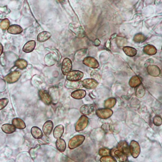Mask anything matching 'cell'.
Instances as JSON below:
<instances>
[{"label": "cell", "mask_w": 162, "mask_h": 162, "mask_svg": "<svg viewBox=\"0 0 162 162\" xmlns=\"http://www.w3.org/2000/svg\"><path fill=\"white\" fill-rule=\"evenodd\" d=\"M36 42H35L34 40H30L28 42L23 46V52L25 53H30L32 52L36 47Z\"/></svg>", "instance_id": "obj_17"}, {"label": "cell", "mask_w": 162, "mask_h": 162, "mask_svg": "<svg viewBox=\"0 0 162 162\" xmlns=\"http://www.w3.org/2000/svg\"><path fill=\"white\" fill-rule=\"evenodd\" d=\"M56 146L58 151L61 152H64L66 148L65 141L64 139H61L60 138L57 139V140L56 142Z\"/></svg>", "instance_id": "obj_22"}, {"label": "cell", "mask_w": 162, "mask_h": 162, "mask_svg": "<svg viewBox=\"0 0 162 162\" xmlns=\"http://www.w3.org/2000/svg\"><path fill=\"white\" fill-rule=\"evenodd\" d=\"M7 32L11 34H19L23 32V29L19 25L14 24L8 28Z\"/></svg>", "instance_id": "obj_21"}, {"label": "cell", "mask_w": 162, "mask_h": 162, "mask_svg": "<svg viewBox=\"0 0 162 162\" xmlns=\"http://www.w3.org/2000/svg\"><path fill=\"white\" fill-rule=\"evenodd\" d=\"M40 148V146L39 145L36 146V147H34V148H31V150L29 151V153H30V155L32 158L34 160L35 158L36 157L37 155V152L39 149Z\"/></svg>", "instance_id": "obj_35"}, {"label": "cell", "mask_w": 162, "mask_h": 162, "mask_svg": "<svg viewBox=\"0 0 162 162\" xmlns=\"http://www.w3.org/2000/svg\"><path fill=\"white\" fill-rule=\"evenodd\" d=\"M86 96V92L84 90H76L72 92L71 93V97L73 98L76 99H81L83 98H85V96Z\"/></svg>", "instance_id": "obj_16"}, {"label": "cell", "mask_w": 162, "mask_h": 162, "mask_svg": "<svg viewBox=\"0 0 162 162\" xmlns=\"http://www.w3.org/2000/svg\"><path fill=\"white\" fill-rule=\"evenodd\" d=\"M101 128L106 132H108V131H110V125L108 124H105L101 126Z\"/></svg>", "instance_id": "obj_41"}, {"label": "cell", "mask_w": 162, "mask_h": 162, "mask_svg": "<svg viewBox=\"0 0 162 162\" xmlns=\"http://www.w3.org/2000/svg\"><path fill=\"white\" fill-rule=\"evenodd\" d=\"M100 162H116V160L114 158V157L111 156L110 155L107 156H102L100 159Z\"/></svg>", "instance_id": "obj_32"}, {"label": "cell", "mask_w": 162, "mask_h": 162, "mask_svg": "<svg viewBox=\"0 0 162 162\" xmlns=\"http://www.w3.org/2000/svg\"><path fill=\"white\" fill-rule=\"evenodd\" d=\"M153 123L156 126H160L162 125V120L161 117L159 116H155L153 119Z\"/></svg>", "instance_id": "obj_39"}, {"label": "cell", "mask_w": 162, "mask_h": 162, "mask_svg": "<svg viewBox=\"0 0 162 162\" xmlns=\"http://www.w3.org/2000/svg\"><path fill=\"white\" fill-rule=\"evenodd\" d=\"M141 79L138 76H134L129 81V84L131 88H136L141 84Z\"/></svg>", "instance_id": "obj_20"}, {"label": "cell", "mask_w": 162, "mask_h": 162, "mask_svg": "<svg viewBox=\"0 0 162 162\" xmlns=\"http://www.w3.org/2000/svg\"><path fill=\"white\" fill-rule=\"evenodd\" d=\"M100 42L99 41V39H97L95 40V42H94V44L96 46H98V45H100Z\"/></svg>", "instance_id": "obj_42"}, {"label": "cell", "mask_w": 162, "mask_h": 162, "mask_svg": "<svg viewBox=\"0 0 162 162\" xmlns=\"http://www.w3.org/2000/svg\"><path fill=\"white\" fill-rule=\"evenodd\" d=\"M2 130L5 133L11 134L16 131V128L13 125L5 124L2 126Z\"/></svg>", "instance_id": "obj_25"}, {"label": "cell", "mask_w": 162, "mask_h": 162, "mask_svg": "<svg viewBox=\"0 0 162 162\" xmlns=\"http://www.w3.org/2000/svg\"><path fill=\"white\" fill-rule=\"evenodd\" d=\"M145 88L142 84H140L139 86L136 87L135 90V95L136 97L139 98H141L145 96Z\"/></svg>", "instance_id": "obj_28"}, {"label": "cell", "mask_w": 162, "mask_h": 162, "mask_svg": "<svg viewBox=\"0 0 162 162\" xmlns=\"http://www.w3.org/2000/svg\"><path fill=\"white\" fill-rule=\"evenodd\" d=\"M27 65V62L23 59H18L15 63V65L21 70L25 69Z\"/></svg>", "instance_id": "obj_30"}, {"label": "cell", "mask_w": 162, "mask_h": 162, "mask_svg": "<svg viewBox=\"0 0 162 162\" xmlns=\"http://www.w3.org/2000/svg\"><path fill=\"white\" fill-rule=\"evenodd\" d=\"M39 144L41 145H46L48 144L50 142V139H49L48 136H43L41 138H39L38 141Z\"/></svg>", "instance_id": "obj_36"}, {"label": "cell", "mask_w": 162, "mask_h": 162, "mask_svg": "<svg viewBox=\"0 0 162 162\" xmlns=\"http://www.w3.org/2000/svg\"><path fill=\"white\" fill-rule=\"evenodd\" d=\"M12 123L15 128L19 130H23L26 127L24 121L20 118H15L13 119L12 121Z\"/></svg>", "instance_id": "obj_15"}, {"label": "cell", "mask_w": 162, "mask_h": 162, "mask_svg": "<svg viewBox=\"0 0 162 162\" xmlns=\"http://www.w3.org/2000/svg\"><path fill=\"white\" fill-rule=\"evenodd\" d=\"M91 77L92 78L95 79L98 82V81H99L100 78V75L98 73V72L93 71L91 73Z\"/></svg>", "instance_id": "obj_40"}, {"label": "cell", "mask_w": 162, "mask_h": 162, "mask_svg": "<svg viewBox=\"0 0 162 162\" xmlns=\"http://www.w3.org/2000/svg\"><path fill=\"white\" fill-rule=\"evenodd\" d=\"M83 87L89 90L94 89L98 85V82L93 78H86L81 81Z\"/></svg>", "instance_id": "obj_6"}, {"label": "cell", "mask_w": 162, "mask_h": 162, "mask_svg": "<svg viewBox=\"0 0 162 162\" xmlns=\"http://www.w3.org/2000/svg\"><path fill=\"white\" fill-rule=\"evenodd\" d=\"M96 113L97 116L100 118L107 119L113 115V111L109 108H105L97 110Z\"/></svg>", "instance_id": "obj_5"}, {"label": "cell", "mask_w": 162, "mask_h": 162, "mask_svg": "<svg viewBox=\"0 0 162 162\" xmlns=\"http://www.w3.org/2000/svg\"><path fill=\"white\" fill-rule=\"evenodd\" d=\"M148 74L153 77H158L161 74V70L157 66L151 65L147 67Z\"/></svg>", "instance_id": "obj_13"}, {"label": "cell", "mask_w": 162, "mask_h": 162, "mask_svg": "<svg viewBox=\"0 0 162 162\" xmlns=\"http://www.w3.org/2000/svg\"><path fill=\"white\" fill-rule=\"evenodd\" d=\"M83 63L85 65L90 68L96 69L99 67V63L95 58L88 56L83 60Z\"/></svg>", "instance_id": "obj_10"}, {"label": "cell", "mask_w": 162, "mask_h": 162, "mask_svg": "<svg viewBox=\"0 0 162 162\" xmlns=\"http://www.w3.org/2000/svg\"><path fill=\"white\" fill-rule=\"evenodd\" d=\"M144 53L148 55H154L156 54L157 49L154 46L152 45H147L144 48Z\"/></svg>", "instance_id": "obj_27"}, {"label": "cell", "mask_w": 162, "mask_h": 162, "mask_svg": "<svg viewBox=\"0 0 162 162\" xmlns=\"http://www.w3.org/2000/svg\"><path fill=\"white\" fill-rule=\"evenodd\" d=\"M89 118L86 115H82L79 118L75 126V130L77 132L82 131L87 127Z\"/></svg>", "instance_id": "obj_2"}, {"label": "cell", "mask_w": 162, "mask_h": 162, "mask_svg": "<svg viewBox=\"0 0 162 162\" xmlns=\"http://www.w3.org/2000/svg\"><path fill=\"white\" fill-rule=\"evenodd\" d=\"M31 133L33 137L35 139H39L43 135L42 131L37 127H33L32 128L31 130Z\"/></svg>", "instance_id": "obj_24"}, {"label": "cell", "mask_w": 162, "mask_h": 162, "mask_svg": "<svg viewBox=\"0 0 162 162\" xmlns=\"http://www.w3.org/2000/svg\"><path fill=\"white\" fill-rule=\"evenodd\" d=\"M85 139V136L82 135L75 136L69 140L68 143L69 148L71 150H73L78 147L81 144H83Z\"/></svg>", "instance_id": "obj_1"}, {"label": "cell", "mask_w": 162, "mask_h": 162, "mask_svg": "<svg viewBox=\"0 0 162 162\" xmlns=\"http://www.w3.org/2000/svg\"><path fill=\"white\" fill-rule=\"evenodd\" d=\"M3 46L1 43H0V56L2 54V52H3Z\"/></svg>", "instance_id": "obj_43"}, {"label": "cell", "mask_w": 162, "mask_h": 162, "mask_svg": "<svg viewBox=\"0 0 162 162\" xmlns=\"http://www.w3.org/2000/svg\"><path fill=\"white\" fill-rule=\"evenodd\" d=\"M9 100L7 98H2L0 99V110L4 109V108L7 106Z\"/></svg>", "instance_id": "obj_38"}, {"label": "cell", "mask_w": 162, "mask_h": 162, "mask_svg": "<svg viewBox=\"0 0 162 162\" xmlns=\"http://www.w3.org/2000/svg\"><path fill=\"white\" fill-rule=\"evenodd\" d=\"M72 69V62L69 58H65L63 60L61 66V71L64 75H67Z\"/></svg>", "instance_id": "obj_9"}, {"label": "cell", "mask_w": 162, "mask_h": 162, "mask_svg": "<svg viewBox=\"0 0 162 162\" xmlns=\"http://www.w3.org/2000/svg\"><path fill=\"white\" fill-rule=\"evenodd\" d=\"M9 24H10V22H9V20L7 19H6L2 20L1 22L0 27L2 30H6V29H8Z\"/></svg>", "instance_id": "obj_33"}, {"label": "cell", "mask_w": 162, "mask_h": 162, "mask_svg": "<svg viewBox=\"0 0 162 162\" xmlns=\"http://www.w3.org/2000/svg\"><path fill=\"white\" fill-rule=\"evenodd\" d=\"M116 103V99L115 98H110L105 100L104 102V107L106 108L111 109L114 107Z\"/></svg>", "instance_id": "obj_29"}, {"label": "cell", "mask_w": 162, "mask_h": 162, "mask_svg": "<svg viewBox=\"0 0 162 162\" xmlns=\"http://www.w3.org/2000/svg\"><path fill=\"white\" fill-rule=\"evenodd\" d=\"M110 150L109 148L106 147H103L100 148L98 151V154L101 156H107V155H110Z\"/></svg>", "instance_id": "obj_34"}, {"label": "cell", "mask_w": 162, "mask_h": 162, "mask_svg": "<svg viewBox=\"0 0 162 162\" xmlns=\"http://www.w3.org/2000/svg\"><path fill=\"white\" fill-rule=\"evenodd\" d=\"M59 1L60 2H63V1H64V0H59Z\"/></svg>", "instance_id": "obj_44"}, {"label": "cell", "mask_w": 162, "mask_h": 162, "mask_svg": "<svg viewBox=\"0 0 162 162\" xmlns=\"http://www.w3.org/2000/svg\"><path fill=\"white\" fill-rule=\"evenodd\" d=\"M130 154L134 158L138 157L141 152V148L139 143L135 140H132L129 147Z\"/></svg>", "instance_id": "obj_3"}, {"label": "cell", "mask_w": 162, "mask_h": 162, "mask_svg": "<svg viewBox=\"0 0 162 162\" xmlns=\"http://www.w3.org/2000/svg\"><path fill=\"white\" fill-rule=\"evenodd\" d=\"M117 150H120L123 152L125 154H126L128 156L130 155V151H129V146L128 143L125 141H121L118 143L117 145Z\"/></svg>", "instance_id": "obj_12"}, {"label": "cell", "mask_w": 162, "mask_h": 162, "mask_svg": "<svg viewBox=\"0 0 162 162\" xmlns=\"http://www.w3.org/2000/svg\"><path fill=\"white\" fill-rule=\"evenodd\" d=\"M95 110V106L93 104L84 105L81 107L80 112L84 115H89L93 113Z\"/></svg>", "instance_id": "obj_11"}, {"label": "cell", "mask_w": 162, "mask_h": 162, "mask_svg": "<svg viewBox=\"0 0 162 162\" xmlns=\"http://www.w3.org/2000/svg\"><path fill=\"white\" fill-rule=\"evenodd\" d=\"M54 128V124L52 121H47L43 126V130L44 133L45 135L49 136L52 132Z\"/></svg>", "instance_id": "obj_14"}, {"label": "cell", "mask_w": 162, "mask_h": 162, "mask_svg": "<svg viewBox=\"0 0 162 162\" xmlns=\"http://www.w3.org/2000/svg\"><path fill=\"white\" fill-rule=\"evenodd\" d=\"M114 154L120 162H126L128 160V156L120 150L114 151Z\"/></svg>", "instance_id": "obj_23"}, {"label": "cell", "mask_w": 162, "mask_h": 162, "mask_svg": "<svg viewBox=\"0 0 162 162\" xmlns=\"http://www.w3.org/2000/svg\"><path fill=\"white\" fill-rule=\"evenodd\" d=\"M133 40L136 43H140L145 40V37L141 34H138L135 36Z\"/></svg>", "instance_id": "obj_37"}, {"label": "cell", "mask_w": 162, "mask_h": 162, "mask_svg": "<svg viewBox=\"0 0 162 162\" xmlns=\"http://www.w3.org/2000/svg\"><path fill=\"white\" fill-rule=\"evenodd\" d=\"M39 96L40 100L46 105H49L52 103L51 96L47 91L43 90H39Z\"/></svg>", "instance_id": "obj_8"}, {"label": "cell", "mask_w": 162, "mask_h": 162, "mask_svg": "<svg viewBox=\"0 0 162 162\" xmlns=\"http://www.w3.org/2000/svg\"><path fill=\"white\" fill-rule=\"evenodd\" d=\"M81 84V82L78 81H67V82H66V87L69 89H77L78 88L80 87V85Z\"/></svg>", "instance_id": "obj_31"}, {"label": "cell", "mask_w": 162, "mask_h": 162, "mask_svg": "<svg viewBox=\"0 0 162 162\" xmlns=\"http://www.w3.org/2000/svg\"><path fill=\"white\" fill-rule=\"evenodd\" d=\"M123 50L127 55L129 56H134L137 54V51L135 49L130 46L123 47Z\"/></svg>", "instance_id": "obj_26"}, {"label": "cell", "mask_w": 162, "mask_h": 162, "mask_svg": "<svg viewBox=\"0 0 162 162\" xmlns=\"http://www.w3.org/2000/svg\"><path fill=\"white\" fill-rule=\"evenodd\" d=\"M51 36H52V35L50 33L47 31H44L39 34L37 37V39H38V42L43 43L49 39Z\"/></svg>", "instance_id": "obj_19"}, {"label": "cell", "mask_w": 162, "mask_h": 162, "mask_svg": "<svg viewBox=\"0 0 162 162\" xmlns=\"http://www.w3.org/2000/svg\"><path fill=\"white\" fill-rule=\"evenodd\" d=\"M21 76V73L18 71H15L9 73L5 77L4 79L8 83H15L18 81Z\"/></svg>", "instance_id": "obj_7"}, {"label": "cell", "mask_w": 162, "mask_h": 162, "mask_svg": "<svg viewBox=\"0 0 162 162\" xmlns=\"http://www.w3.org/2000/svg\"><path fill=\"white\" fill-rule=\"evenodd\" d=\"M64 132V127L62 125H59L56 127L53 131L54 137L56 139L61 138Z\"/></svg>", "instance_id": "obj_18"}, {"label": "cell", "mask_w": 162, "mask_h": 162, "mask_svg": "<svg viewBox=\"0 0 162 162\" xmlns=\"http://www.w3.org/2000/svg\"><path fill=\"white\" fill-rule=\"evenodd\" d=\"M84 76L83 73L78 70L70 72L66 75V79L71 81H81Z\"/></svg>", "instance_id": "obj_4"}]
</instances>
